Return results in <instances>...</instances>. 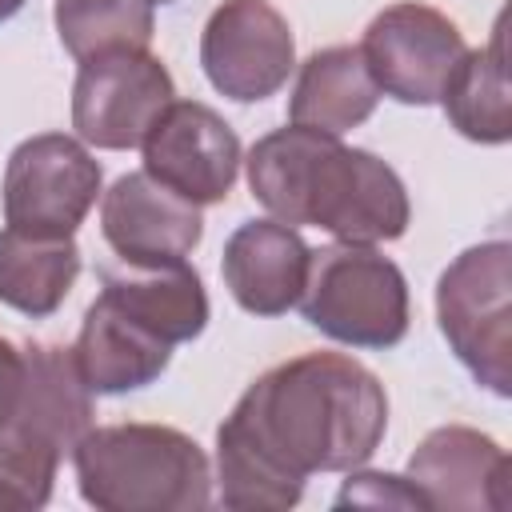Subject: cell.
<instances>
[{
    "mask_svg": "<svg viewBox=\"0 0 512 512\" xmlns=\"http://www.w3.org/2000/svg\"><path fill=\"white\" fill-rule=\"evenodd\" d=\"M388 432L376 372L344 352H304L256 376L216 428V488L236 512L292 508L316 472H352Z\"/></svg>",
    "mask_w": 512,
    "mask_h": 512,
    "instance_id": "6da1fadb",
    "label": "cell"
},
{
    "mask_svg": "<svg viewBox=\"0 0 512 512\" xmlns=\"http://www.w3.org/2000/svg\"><path fill=\"white\" fill-rule=\"evenodd\" d=\"M248 188L288 228H324L344 244L400 240L412 220L408 188L392 164L340 136L276 128L248 152Z\"/></svg>",
    "mask_w": 512,
    "mask_h": 512,
    "instance_id": "7a4b0ae2",
    "label": "cell"
},
{
    "mask_svg": "<svg viewBox=\"0 0 512 512\" xmlns=\"http://www.w3.org/2000/svg\"><path fill=\"white\" fill-rule=\"evenodd\" d=\"M72 464L80 496L100 512H204L212 504L204 448L168 424L88 428Z\"/></svg>",
    "mask_w": 512,
    "mask_h": 512,
    "instance_id": "3957f363",
    "label": "cell"
},
{
    "mask_svg": "<svg viewBox=\"0 0 512 512\" xmlns=\"http://www.w3.org/2000/svg\"><path fill=\"white\" fill-rule=\"evenodd\" d=\"M296 308L316 332L348 348L384 352L408 336V280L372 244L312 248Z\"/></svg>",
    "mask_w": 512,
    "mask_h": 512,
    "instance_id": "277c9868",
    "label": "cell"
},
{
    "mask_svg": "<svg viewBox=\"0 0 512 512\" xmlns=\"http://www.w3.org/2000/svg\"><path fill=\"white\" fill-rule=\"evenodd\" d=\"M436 320L456 360L492 396H512V244L464 248L436 280Z\"/></svg>",
    "mask_w": 512,
    "mask_h": 512,
    "instance_id": "5b68a950",
    "label": "cell"
},
{
    "mask_svg": "<svg viewBox=\"0 0 512 512\" xmlns=\"http://www.w3.org/2000/svg\"><path fill=\"white\" fill-rule=\"evenodd\" d=\"M100 180L84 140L64 132L28 136L4 168V224L28 236H72L92 212Z\"/></svg>",
    "mask_w": 512,
    "mask_h": 512,
    "instance_id": "8992f818",
    "label": "cell"
},
{
    "mask_svg": "<svg viewBox=\"0 0 512 512\" xmlns=\"http://www.w3.org/2000/svg\"><path fill=\"white\" fill-rule=\"evenodd\" d=\"M468 52L464 32L432 4L400 0L372 16L360 40V56L384 96L396 104H440L460 56Z\"/></svg>",
    "mask_w": 512,
    "mask_h": 512,
    "instance_id": "52a82bcc",
    "label": "cell"
},
{
    "mask_svg": "<svg viewBox=\"0 0 512 512\" xmlns=\"http://www.w3.org/2000/svg\"><path fill=\"white\" fill-rule=\"evenodd\" d=\"M172 100V72L148 48L92 56L72 84V128L92 148L128 152L144 144Z\"/></svg>",
    "mask_w": 512,
    "mask_h": 512,
    "instance_id": "ba28073f",
    "label": "cell"
},
{
    "mask_svg": "<svg viewBox=\"0 0 512 512\" xmlns=\"http://www.w3.org/2000/svg\"><path fill=\"white\" fill-rule=\"evenodd\" d=\"M200 68L236 104L268 100L296 68L292 28L268 0H224L200 32Z\"/></svg>",
    "mask_w": 512,
    "mask_h": 512,
    "instance_id": "9c48e42d",
    "label": "cell"
},
{
    "mask_svg": "<svg viewBox=\"0 0 512 512\" xmlns=\"http://www.w3.org/2000/svg\"><path fill=\"white\" fill-rule=\"evenodd\" d=\"M140 152L144 172L152 180L200 208L228 200L244 164L240 136L232 132V124L200 100H172L144 136Z\"/></svg>",
    "mask_w": 512,
    "mask_h": 512,
    "instance_id": "30bf717a",
    "label": "cell"
},
{
    "mask_svg": "<svg viewBox=\"0 0 512 512\" xmlns=\"http://www.w3.org/2000/svg\"><path fill=\"white\" fill-rule=\"evenodd\" d=\"M100 232L120 264H172L200 244L204 216L148 172H128L100 196Z\"/></svg>",
    "mask_w": 512,
    "mask_h": 512,
    "instance_id": "8fae6325",
    "label": "cell"
},
{
    "mask_svg": "<svg viewBox=\"0 0 512 512\" xmlns=\"http://www.w3.org/2000/svg\"><path fill=\"white\" fill-rule=\"evenodd\" d=\"M404 480L420 492L428 508L444 512H504L508 508V452L468 428H432L408 456Z\"/></svg>",
    "mask_w": 512,
    "mask_h": 512,
    "instance_id": "7c38bea8",
    "label": "cell"
},
{
    "mask_svg": "<svg viewBox=\"0 0 512 512\" xmlns=\"http://www.w3.org/2000/svg\"><path fill=\"white\" fill-rule=\"evenodd\" d=\"M312 248L280 220H248L224 240V284L252 316H284L296 308Z\"/></svg>",
    "mask_w": 512,
    "mask_h": 512,
    "instance_id": "4fadbf2b",
    "label": "cell"
},
{
    "mask_svg": "<svg viewBox=\"0 0 512 512\" xmlns=\"http://www.w3.org/2000/svg\"><path fill=\"white\" fill-rule=\"evenodd\" d=\"M72 360L84 384L92 388V396H124L164 376L172 360V344L152 336L144 324L120 312L108 296H96L76 332Z\"/></svg>",
    "mask_w": 512,
    "mask_h": 512,
    "instance_id": "5bb4252c",
    "label": "cell"
},
{
    "mask_svg": "<svg viewBox=\"0 0 512 512\" xmlns=\"http://www.w3.org/2000/svg\"><path fill=\"white\" fill-rule=\"evenodd\" d=\"M100 284V296H108L120 312H128L172 348L196 340L208 328V292L188 260L104 268Z\"/></svg>",
    "mask_w": 512,
    "mask_h": 512,
    "instance_id": "9a60e30c",
    "label": "cell"
},
{
    "mask_svg": "<svg viewBox=\"0 0 512 512\" xmlns=\"http://www.w3.org/2000/svg\"><path fill=\"white\" fill-rule=\"evenodd\" d=\"M380 104V88L360 56V44H332L300 64L296 88L288 96V124L344 136L360 128Z\"/></svg>",
    "mask_w": 512,
    "mask_h": 512,
    "instance_id": "2e32d148",
    "label": "cell"
},
{
    "mask_svg": "<svg viewBox=\"0 0 512 512\" xmlns=\"http://www.w3.org/2000/svg\"><path fill=\"white\" fill-rule=\"evenodd\" d=\"M8 420L48 440L60 456H72L76 440L92 428V388L84 384L72 348L60 344L24 348V388Z\"/></svg>",
    "mask_w": 512,
    "mask_h": 512,
    "instance_id": "e0dca14e",
    "label": "cell"
},
{
    "mask_svg": "<svg viewBox=\"0 0 512 512\" xmlns=\"http://www.w3.org/2000/svg\"><path fill=\"white\" fill-rule=\"evenodd\" d=\"M80 276V248L72 236L0 232V304L20 316H52Z\"/></svg>",
    "mask_w": 512,
    "mask_h": 512,
    "instance_id": "ac0fdd59",
    "label": "cell"
},
{
    "mask_svg": "<svg viewBox=\"0 0 512 512\" xmlns=\"http://www.w3.org/2000/svg\"><path fill=\"white\" fill-rule=\"evenodd\" d=\"M444 116L448 124L476 140V144H508L512 140V112H508V56H504V28L488 48H468L444 84Z\"/></svg>",
    "mask_w": 512,
    "mask_h": 512,
    "instance_id": "d6986e66",
    "label": "cell"
},
{
    "mask_svg": "<svg viewBox=\"0 0 512 512\" xmlns=\"http://www.w3.org/2000/svg\"><path fill=\"white\" fill-rule=\"evenodd\" d=\"M52 20L64 52L80 64L108 52H140L156 32L148 0H56Z\"/></svg>",
    "mask_w": 512,
    "mask_h": 512,
    "instance_id": "ffe728a7",
    "label": "cell"
},
{
    "mask_svg": "<svg viewBox=\"0 0 512 512\" xmlns=\"http://www.w3.org/2000/svg\"><path fill=\"white\" fill-rule=\"evenodd\" d=\"M60 452L16 420L0 424V512H32L52 500Z\"/></svg>",
    "mask_w": 512,
    "mask_h": 512,
    "instance_id": "44dd1931",
    "label": "cell"
},
{
    "mask_svg": "<svg viewBox=\"0 0 512 512\" xmlns=\"http://www.w3.org/2000/svg\"><path fill=\"white\" fill-rule=\"evenodd\" d=\"M428 508L420 500V492L404 480V476H388V472H356L344 480V488L336 492V508Z\"/></svg>",
    "mask_w": 512,
    "mask_h": 512,
    "instance_id": "7402d4cb",
    "label": "cell"
},
{
    "mask_svg": "<svg viewBox=\"0 0 512 512\" xmlns=\"http://www.w3.org/2000/svg\"><path fill=\"white\" fill-rule=\"evenodd\" d=\"M24 388V348L0 336V424L16 412Z\"/></svg>",
    "mask_w": 512,
    "mask_h": 512,
    "instance_id": "603a6c76",
    "label": "cell"
},
{
    "mask_svg": "<svg viewBox=\"0 0 512 512\" xmlns=\"http://www.w3.org/2000/svg\"><path fill=\"white\" fill-rule=\"evenodd\" d=\"M24 4H28V0H0V24H4V20H12Z\"/></svg>",
    "mask_w": 512,
    "mask_h": 512,
    "instance_id": "cb8c5ba5",
    "label": "cell"
},
{
    "mask_svg": "<svg viewBox=\"0 0 512 512\" xmlns=\"http://www.w3.org/2000/svg\"><path fill=\"white\" fill-rule=\"evenodd\" d=\"M148 4H176V0H148Z\"/></svg>",
    "mask_w": 512,
    "mask_h": 512,
    "instance_id": "d4e9b609",
    "label": "cell"
}]
</instances>
